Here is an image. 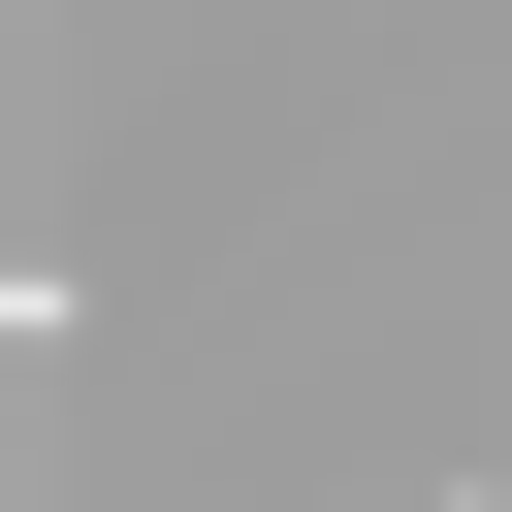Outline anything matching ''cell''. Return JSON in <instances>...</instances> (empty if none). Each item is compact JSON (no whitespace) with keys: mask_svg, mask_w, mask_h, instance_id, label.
I'll return each instance as SVG.
<instances>
[{"mask_svg":"<svg viewBox=\"0 0 512 512\" xmlns=\"http://www.w3.org/2000/svg\"><path fill=\"white\" fill-rule=\"evenodd\" d=\"M480 512H512V480H480Z\"/></svg>","mask_w":512,"mask_h":512,"instance_id":"7a4b0ae2","label":"cell"},{"mask_svg":"<svg viewBox=\"0 0 512 512\" xmlns=\"http://www.w3.org/2000/svg\"><path fill=\"white\" fill-rule=\"evenodd\" d=\"M0 320H64V288H32V256H0Z\"/></svg>","mask_w":512,"mask_h":512,"instance_id":"6da1fadb","label":"cell"}]
</instances>
